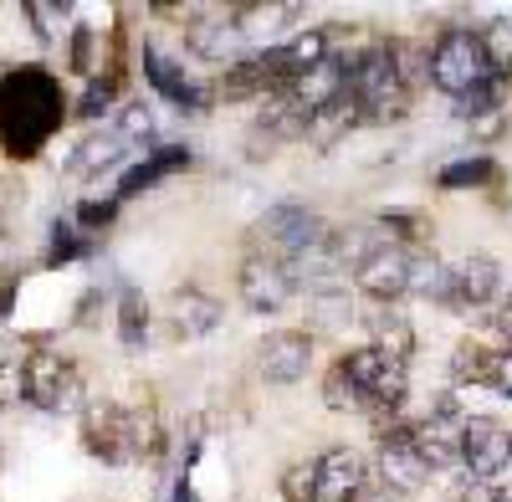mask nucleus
<instances>
[{
	"instance_id": "1",
	"label": "nucleus",
	"mask_w": 512,
	"mask_h": 502,
	"mask_svg": "<svg viewBox=\"0 0 512 502\" xmlns=\"http://www.w3.org/2000/svg\"><path fill=\"white\" fill-rule=\"evenodd\" d=\"M67 108L72 103L52 67L41 62L11 67L6 82H0V149L11 159H36L67 123Z\"/></svg>"
},
{
	"instance_id": "2",
	"label": "nucleus",
	"mask_w": 512,
	"mask_h": 502,
	"mask_svg": "<svg viewBox=\"0 0 512 502\" xmlns=\"http://www.w3.org/2000/svg\"><path fill=\"white\" fill-rule=\"evenodd\" d=\"M431 82L446 93V98H466L472 88L492 82V62H487V47L472 26H446L431 47Z\"/></svg>"
},
{
	"instance_id": "3",
	"label": "nucleus",
	"mask_w": 512,
	"mask_h": 502,
	"mask_svg": "<svg viewBox=\"0 0 512 502\" xmlns=\"http://www.w3.org/2000/svg\"><path fill=\"white\" fill-rule=\"evenodd\" d=\"M26 405L41 415H77L88 405L82 369L52 349H26Z\"/></svg>"
},
{
	"instance_id": "4",
	"label": "nucleus",
	"mask_w": 512,
	"mask_h": 502,
	"mask_svg": "<svg viewBox=\"0 0 512 502\" xmlns=\"http://www.w3.org/2000/svg\"><path fill=\"white\" fill-rule=\"evenodd\" d=\"M328 231H333V226L313 211V205H297V200L272 205V211L251 226L256 251H262V257H277V262H297V257H303V251H313Z\"/></svg>"
},
{
	"instance_id": "5",
	"label": "nucleus",
	"mask_w": 512,
	"mask_h": 502,
	"mask_svg": "<svg viewBox=\"0 0 512 502\" xmlns=\"http://www.w3.org/2000/svg\"><path fill=\"white\" fill-rule=\"evenodd\" d=\"M77 431H82V451L98 456L103 467H128L134 456V431H128V405L108 400V395H88V405L77 410Z\"/></svg>"
},
{
	"instance_id": "6",
	"label": "nucleus",
	"mask_w": 512,
	"mask_h": 502,
	"mask_svg": "<svg viewBox=\"0 0 512 502\" xmlns=\"http://www.w3.org/2000/svg\"><path fill=\"white\" fill-rule=\"evenodd\" d=\"M410 267H415V251L400 246V241H390V236H379L364 251V262L354 267V287L364 292L369 303L395 308L400 298H410Z\"/></svg>"
},
{
	"instance_id": "7",
	"label": "nucleus",
	"mask_w": 512,
	"mask_h": 502,
	"mask_svg": "<svg viewBox=\"0 0 512 502\" xmlns=\"http://www.w3.org/2000/svg\"><path fill=\"white\" fill-rule=\"evenodd\" d=\"M461 467L472 482H497L512 467V431L497 415H466L461 421Z\"/></svg>"
},
{
	"instance_id": "8",
	"label": "nucleus",
	"mask_w": 512,
	"mask_h": 502,
	"mask_svg": "<svg viewBox=\"0 0 512 502\" xmlns=\"http://www.w3.org/2000/svg\"><path fill=\"white\" fill-rule=\"evenodd\" d=\"M308 369H313V333L303 328H272L256 344V374L267 385H297L308 380Z\"/></svg>"
},
{
	"instance_id": "9",
	"label": "nucleus",
	"mask_w": 512,
	"mask_h": 502,
	"mask_svg": "<svg viewBox=\"0 0 512 502\" xmlns=\"http://www.w3.org/2000/svg\"><path fill=\"white\" fill-rule=\"evenodd\" d=\"M236 292H241V303H246L251 313H282V308L292 303L297 282H292L287 262L251 251V257L241 262V272H236Z\"/></svg>"
},
{
	"instance_id": "10",
	"label": "nucleus",
	"mask_w": 512,
	"mask_h": 502,
	"mask_svg": "<svg viewBox=\"0 0 512 502\" xmlns=\"http://www.w3.org/2000/svg\"><path fill=\"white\" fill-rule=\"evenodd\" d=\"M502 303V267L487 251H472L451 267V292H446V308L451 313H477V308H492Z\"/></svg>"
},
{
	"instance_id": "11",
	"label": "nucleus",
	"mask_w": 512,
	"mask_h": 502,
	"mask_svg": "<svg viewBox=\"0 0 512 502\" xmlns=\"http://www.w3.org/2000/svg\"><path fill=\"white\" fill-rule=\"evenodd\" d=\"M374 482V467L354 446H328L318 456V497L313 502H364Z\"/></svg>"
},
{
	"instance_id": "12",
	"label": "nucleus",
	"mask_w": 512,
	"mask_h": 502,
	"mask_svg": "<svg viewBox=\"0 0 512 502\" xmlns=\"http://www.w3.org/2000/svg\"><path fill=\"white\" fill-rule=\"evenodd\" d=\"M144 77L154 82V93L169 98L180 113H205L210 103H216V88H200V82H190V72L180 62H169L159 47H144Z\"/></svg>"
},
{
	"instance_id": "13",
	"label": "nucleus",
	"mask_w": 512,
	"mask_h": 502,
	"mask_svg": "<svg viewBox=\"0 0 512 502\" xmlns=\"http://www.w3.org/2000/svg\"><path fill=\"white\" fill-rule=\"evenodd\" d=\"M364 333H369V349L384 354V364H395V369H410L415 359V328L400 308H369L364 313Z\"/></svg>"
},
{
	"instance_id": "14",
	"label": "nucleus",
	"mask_w": 512,
	"mask_h": 502,
	"mask_svg": "<svg viewBox=\"0 0 512 502\" xmlns=\"http://www.w3.org/2000/svg\"><path fill=\"white\" fill-rule=\"evenodd\" d=\"M349 93V67H344V57H328V62H318V67H308L303 77L287 88V98L303 108L308 118L318 113V108H328V103H338Z\"/></svg>"
},
{
	"instance_id": "15",
	"label": "nucleus",
	"mask_w": 512,
	"mask_h": 502,
	"mask_svg": "<svg viewBox=\"0 0 512 502\" xmlns=\"http://www.w3.org/2000/svg\"><path fill=\"white\" fill-rule=\"evenodd\" d=\"M185 47L195 52V57H205V62H236V52L246 47V36H241V26L231 21V16H195L190 26H185Z\"/></svg>"
},
{
	"instance_id": "16",
	"label": "nucleus",
	"mask_w": 512,
	"mask_h": 502,
	"mask_svg": "<svg viewBox=\"0 0 512 502\" xmlns=\"http://www.w3.org/2000/svg\"><path fill=\"white\" fill-rule=\"evenodd\" d=\"M221 318H226V308L200 287H180L175 298H169V328H175L180 339H205V333L221 328Z\"/></svg>"
},
{
	"instance_id": "17",
	"label": "nucleus",
	"mask_w": 512,
	"mask_h": 502,
	"mask_svg": "<svg viewBox=\"0 0 512 502\" xmlns=\"http://www.w3.org/2000/svg\"><path fill=\"white\" fill-rule=\"evenodd\" d=\"M190 149L185 144H159V149H149L144 154V164H134L123 180H118V200H134V195H144V190H154L159 180H169V175H180V170H190Z\"/></svg>"
},
{
	"instance_id": "18",
	"label": "nucleus",
	"mask_w": 512,
	"mask_h": 502,
	"mask_svg": "<svg viewBox=\"0 0 512 502\" xmlns=\"http://www.w3.org/2000/svg\"><path fill=\"white\" fill-rule=\"evenodd\" d=\"M123 159H128V139H123L118 129H93L88 139L67 154V170H72L77 180H98L103 170H118Z\"/></svg>"
},
{
	"instance_id": "19",
	"label": "nucleus",
	"mask_w": 512,
	"mask_h": 502,
	"mask_svg": "<svg viewBox=\"0 0 512 502\" xmlns=\"http://www.w3.org/2000/svg\"><path fill=\"white\" fill-rule=\"evenodd\" d=\"M354 129H364V108H359L354 93H344L338 103H328V108H318V113L308 118V139H303V144L333 149V144H344Z\"/></svg>"
},
{
	"instance_id": "20",
	"label": "nucleus",
	"mask_w": 512,
	"mask_h": 502,
	"mask_svg": "<svg viewBox=\"0 0 512 502\" xmlns=\"http://www.w3.org/2000/svg\"><path fill=\"white\" fill-rule=\"evenodd\" d=\"M251 134H262L272 149H277V144H297V139H308V113L297 108L287 93H272V98L262 103V113H256Z\"/></svg>"
},
{
	"instance_id": "21",
	"label": "nucleus",
	"mask_w": 512,
	"mask_h": 502,
	"mask_svg": "<svg viewBox=\"0 0 512 502\" xmlns=\"http://www.w3.org/2000/svg\"><path fill=\"white\" fill-rule=\"evenodd\" d=\"M128 431H134V456L139 462H159L164 456V421H159V405L149 390H139V400L128 405Z\"/></svg>"
},
{
	"instance_id": "22",
	"label": "nucleus",
	"mask_w": 512,
	"mask_h": 502,
	"mask_svg": "<svg viewBox=\"0 0 512 502\" xmlns=\"http://www.w3.org/2000/svg\"><path fill=\"white\" fill-rule=\"evenodd\" d=\"M507 344H482V339H461L456 354H451V380L456 385H482L487 390V374H492V359L502 354Z\"/></svg>"
},
{
	"instance_id": "23",
	"label": "nucleus",
	"mask_w": 512,
	"mask_h": 502,
	"mask_svg": "<svg viewBox=\"0 0 512 502\" xmlns=\"http://www.w3.org/2000/svg\"><path fill=\"white\" fill-rule=\"evenodd\" d=\"M118 344L128 354H144V344H149V303L134 287L118 292Z\"/></svg>"
},
{
	"instance_id": "24",
	"label": "nucleus",
	"mask_w": 512,
	"mask_h": 502,
	"mask_svg": "<svg viewBox=\"0 0 512 502\" xmlns=\"http://www.w3.org/2000/svg\"><path fill=\"white\" fill-rule=\"evenodd\" d=\"M492 180H497V159H492V154H466V159L446 164V170L436 175L441 190H482V185H492Z\"/></svg>"
},
{
	"instance_id": "25",
	"label": "nucleus",
	"mask_w": 512,
	"mask_h": 502,
	"mask_svg": "<svg viewBox=\"0 0 512 502\" xmlns=\"http://www.w3.org/2000/svg\"><path fill=\"white\" fill-rule=\"evenodd\" d=\"M410 292L415 298H431L446 308V292H451V267L436 257V251H420L415 267H410Z\"/></svg>"
},
{
	"instance_id": "26",
	"label": "nucleus",
	"mask_w": 512,
	"mask_h": 502,
	"mask_svg": "<svg viewBox=\"0 0 512 502\" xmlns=\"http://www.w3.org/2000/svg\"><path fill=\"white\" fill-rule=\"evenodd\" d=\"M390 62H395V77L405 82L410 98H415L420 82H431V52L415 47V41H405V36H390Z\"/></svg>"
},
{
	"instance_id": "27",
	"label": "nucleus",
	"mask_w": 512,
	"mask_h": 502,
	"mask_svg": "<svg viewBox=\"0 0 512 502\" xmlns=\"http://www.w3.org/2000/svg\"><path fill=\"white\" fill-rule=\"evenodd\" d=\"M297 16H303L297 6H236V11H231V21L241 26V36H246V41L272 36L282 21H297Z\"/></svg>"
},
{
	"instance_id": "28",
	"label": "nucleus",
	"mask_w": 512,
	"mask_h": 502,
	"mask_svg": "<svg viewBox=\"0 0 512 502\" xmlns=\"http://www.w3.org/2000/svg\"><path fill=\"white\" fill-rule=\"evenodd\" d=\"M482 47H487V62H492V77H512V16H497L487 26H477Z\"/></svg>"
},
{
	"instance_id": "29",
	"label": "nucleus",
	"mask_w": 512,
	"mask_h": 502,
	"mask_svg": "<svg viewBox=\"0 0 512 502\" xmlns=\"http://www.w3.org/2000/svg\"><path fill=\"white\" fill-rule=\"evenodd\" d=\"M77 257H88V231L77 221H52V236H47V267H67Z\"/></svg>"
},
{
	"instance_id": "30",
	"label": "nucleus",
	"mask_w": 512,
	"mask_h": 502,
	"mask_svg": "<svg viewBox=\"0 0 512 502\" xmlns=\"http://www.w3.org/2000/svg\"><path fill=\"white\" fill-rule=\"evenodd\" d=\"M323 405H328V410H364V395H359V385L349 380L344 359H333L328 374H323Z\"/></svg>"
},
{
	"instance_id": "31",
	"label": "nucleus",
	"mask_w": 512,
	"mask_h": 502,
	"mask_svg": "<svg viewBox=\"0 0 512 502\" xmlns=\"http://www.w3.org/2000/svg\"><path fill=\"white\" fill-rule=\"evenodd\" d=\"M277 487H282V502H313L318 497V456L282 467V482Z\"/></svg>"
},
{
	"instance_id": "32",
	"label": "nucleus",
	"mask_w": 512,
	"mask_h": 502,
	"mask_svg": "<svg viewBox=\"0 0 512 502\" xmlns=\"http://www.w3.org/2000/svg\"><path fill=\"white\" fill-rule=\"evenodd\" d=\"M113 98H118V72H98V77H88V88H82V98H77V118H103L108 108H113Z\"/></svg>"
},
{
	"instance_id": "33",
	"label": "nucleus",
	"mask_w": 512,
	"mask_h": 502,
	"mask_svg": "<svg viewBox=\"0 0 512 502\" xmlns=\"http://www.w3.org/2000/svg\"><path fill=\"white\" fill-rule=\"evenodd\" d=\"M0 405H26V349L0 354Z\"/></svg>"
},
{
	"instance_id": "34",
	"label": "nucleus",
	"mask_w": 512,
	"mask_h": 502,
	"mask_svg": "<svg viewBox=\"0 0 512 502\" xmlns=\"http://www.w3.org/2000/svg\"><path fill=\"white\" fill-rule=\"evenodd\" d=\"M390 241H425V231H431V221H425L420 211H379V221H374Z\"/></svg>"
},
{
	"instance_id": "35",
	"label": "nucleus",
	"mask_w": 512,
	"mask_h": 502,
	"mask_svg": "<svg viewBox=\"0 0 512 502\" xmlns=\"http://www.w3.org/2000/svg\"><path fill=\"white\" fill-rule=\"evenodd\" d=\"M502 93H507V82L492 77V82H482V88H472L466 98H456V113H461V118H487V113L502 108Z\"/></svg>"
},
{
	"instance_id": "36",
	"label": "nucleus",
	"mask_w": 512,
	"mask_h": 502,
	"mask_svg": "<svg viewBox=\"0 0 512 502\" xmlns=\"http://www.w3.org/2000/svg\"><path fill=\"white\" fill-rule=\"evenodd\" d=\"M118 134H123L128 144H149V139H154V113H149L144 103H123V108H118Z\"/></svg>"
},
{
	"instance_id": "37",
	"label": "nucleus",
	"mask_w": 512,
	"mask_h": 502,
	"mask_svg": "<svg viewBox=\"0 0 512 502\" xmlns=\"http://www.w3.org/2000/svg\"><path fill=\"white\" fill-rule=\"evenodd\" d=\"M21 16L31 21V31H36L41 41H57V26L67 21V6H47V0H26Z\"/></svg>"
},
{
	"instance_id": "38",
	"label": "nucleus",
	"mask_w": 512,
	"mask_h": 502,
	"mask_svg": "<svg viewBox=\"0 0 512 502\" xmlns=\"http://www.w3.org/2000/svg\"><path fill=\"white\" fill-rule=\"evenodd\" d=\"M113 216H118V195H113V200H82L77 211H72V221H77L82 231H108Z\"/></svg>"
},
{
	"instance_id": "39",
	"label": "nucleus",
	"mask_w": 512,
	"mask_h": 502,
	"mask_svg": "<svg viewBox=\"0 0 512 502\" xmlns=\"http://www.w3.org/2000/svg\"><path fill=\"white\" fill-rule=\"evenodd\" d=\"M72 72L77 77H98V62H93V26H72V52H67Z\"/></svg>"
},
{
	"instance_id": "40",
	"label": "nucleus",
	"mask_w": 512,
	"mask_h": 502,
	"mask_svg": "<svg viewBox=\"0 0 512 502\" xmlns=\"http://www.w3.org/2000/svg\"><path fill=\"white\" fill-rule=\"evenodd\" d=\"M487 390L497 395V400H512V344L492 359V374H487Z\"/></svg>"
},
{
	"instance_id": "41",
	"label": "nucleus",
	"mask_w": 512,
	"mask_h": 502,
	"mask_svg": "<svg viewBox=\"0 0 512 502\" xmlns=\"http://www.w3.org/2000/svg\"><path fill=\"white\" fill-rule=\"evenodd\" d=\"M451 502H497L492 497V482H472V477H461L451 487Z\"/></svg>"
},
{
	"instance_id": "42",
	"label": "nucleus",
	"mask_w": 512,
	"mask_h": 502,
	"mask_svg": "<svg viewBox=\"0 0 512 502\" xmlns=\"http://www.w3.org/2000/svg\"><path fill=\"white\" fill-rule=\"evenodd\" d=\"M98 308H103V287H88V292H82V303H77V328H93Z\"/></svg>"
},
{
	"instance_id": "43",
	"label": "nucleus",
	"mask_w": 512,
	"mask_h": 502,
	"mask_svg": "<svg viewBox=\"0 0 512 502\" xmlns=\"http://www.w3.org/2000/svg\"><path fill=\"white\" fill-rule=\"evenodd\" d=\"M492 328L512 344V292H502V303H497V313H492Z\"/></svg>"
},
{
	"instance_id": "44",
	"label": "nucleus",
	"mask_w": 512,
	"mask_h": 502,
	"mask_svg": "<svg viewBox=\"0 0 512 502\" xmlns=\"http://www.w3.org/2000/svg\"><path fill=\"white\" fill-rule=\"evenodd\" d=\"M364 502H410V497H395V492H374V497H364Z\"/></svg>"
},
{
	"instance_id": "45",
	"label": "nucleus",
	"mask_w": 512,
	"mask_h": 502,
	"mask_svg": "<svg viewBox=\"0 0 512 502\" xmlns=\"http://www.w3.org/2000/svg\"><path fill=\"white\" fill-rule=\"evenodd\" d=\"M6 72H11V67H6V62H0V82H6Z\"/></svg>"
},
{
	"instance_id": "46",
	"label": "nucleus",
	"mask_w": 512,
	"mask_h": 502,
	"mask_svg": "<svg viewBox=\"0 0 512 502\" xmlns=\"http://www.w3.org/2000/svg\"><path fill=\"white\" fill-rule=\"evenodd\" d=\"M0 456H6V441H0Z\"/></svg>"
},
{
	"instance_id": "47",
	"label": "nucleus",
	"mask_w": 512,
	"mask_h": 502,
	"mask_svg": "<svg viewBox=\"0 0 512 502\" xmlns=\"http://www.w3.org/2000/svg\"><path fill=\"white\" fill-rule=\"evenodd\" d=\"M507 472H512V467H507Z\"/></svg>"
}]
</instances>
